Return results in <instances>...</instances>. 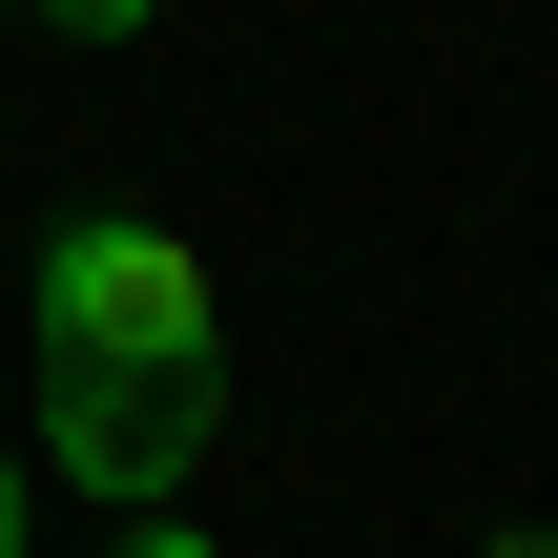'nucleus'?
Segmentation results:
<instances>
[{"mask_svg":"<svg viewBox=\"0 0 558 558\" xmlns=\"http://www.w3.org/2000/svg\"><path fill=\"white\" fill-rule=\"evenodd\" d=\"M41 435L83 497H186L228 435V311L166 228H62L41 248Z\"/></svg>","mask_w":558,"mask_h":558,"instance_id":"obj_1","label":"nucleus"},{"mask_svg":"<svg viewBox=\"0 0 558 558\" xmlns=\"http://www.w3.org/2000/svg\"><path fill=\"white\" fill-rule=\"evenodd\" d=\"M0 558H21V456H0Z\"/></svg>","mask_w":558,"mask_h":558,"instance_id":"obj_2","label":"nucleus"},{"mask_svg":"<svg viewBox=\"0 0 558 558\" xmlns=\"http://www.w3.org/2000/svg\"><path fill=\"white\" fill-rule=\"evenodd\" d=\"M145 558H207V538H186V518H145Z\"/></svg>","mask_w":558,"mask_h":558,"instance_id":"obj_3","label":"nucleus"}]
</instances>
